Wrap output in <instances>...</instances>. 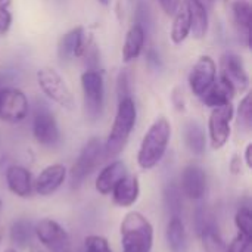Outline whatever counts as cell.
I'll return each mask as SVG.
<instances>
[{
    "mask_svg": "<svg viewBox=\"0 0 252 252\" xmlns=\"http://www.w3.org/2000/svg\"><path fill=\"white\" fill-rule=\"evenodd\" d=\"M137 108L134 100L128 96L118 102L117 114L108 134L106 142L103 143L105 158H117L127 146L130 134L136 126Z\"/></svg>",
    "mask_w": 252,
    "mask_h": 252,
    "instance_id": "cell-1",
    "label": "cell"
},
{
    "mask_svg": "<svg viewBox=\"0 0 252 252\" xmlns=\"http://www.w3.org/2000/svg\"><path fill=\"white\" fill-rule=\"evenodd\" d=\"M171 139V124L167 118H158L145 133L139 151L137 164L142 170L155 168L164 158Z\"/></svg>",
    "mask_w": 252,
    "mask_h": 252,
    "instance_id": "cell-2",
    "label": "cell"
},
{
    "mask_svg": "<svg viewBox=\"0 0 252 252\" xmlns=\"http://www.w3.org/2000/svg\"><path fill=\"white\" fill-rule=\"evenodd\" d=\"M123 252H151L154 247V226L139 211H130L120 224Z\"/></svg>",
    "mask_w": 252,
    "mask_h": 252,
    "instance_id": "cell-3",
    "label": "cell"
},
{
    "mask_svg": "<svg viewBox=\"0 0 252 252\" xmlns=\"http://www.w3.org/2000/svg\"><path fill=\"white\" fill-rule=\"evenodd\" d=\"M37 83L38 87L41 89V92L55 103H58L59 106H62L63 109H74L75 106V100H74V94L69 89V86L66 84V81L62 78V75L50 68V66H43L37 71Z\"/></svg>",
    "mask_w": 252,
    "mask_h": 252,
    "instance_id": "cell-4",
    "label": "cell"
},
{
    "mask_svg": "<svg viewBox=\"0 0 252 252\" xmlns=\"http://www.w3.org/2000/svg\"><path fill=\"white\" fill-rule=\"evenodd\" d=\"M105 159L103 143L99 137H92L81 149L77 161L69 171V182L72 188H78Z\"/></svg>",
    "mask_w": 252,
    "mask_h": 252,
    "instance_id": "cell-5",
    "label": "cell"
},
{
    "mask_svg": "<svg viewBox=\"0 0 252 252\" xmlns=\"http://www.w3.org/2000/svg\"><path fill=\"white\" fill-rule=\"evenodd\" d=\"M81 87L84 96V106L87 117L92 121L100 118L105 102L103 74L97 69H87L81 74Z\"/></svg>",
    "mask_w": 252,
    "mask_h": 252,
    "instance_id": "cell-6",
    "label": "cell"
},
{
    "mask_svg": "<svg viewBox=\"0 0 252 252\" xmlns=\"http://www.w3.org/2000/svg\"><path fill=\"white\" fill-rule=\"evenodd\" d=\"M235 109L232 103H226L217 108H213L208 118V136L211 148L219 151L226 146L230 139L232 127L230 123L233 120Z\"/></svg>",
    "mask_w": 252,
    "mask_h": 252,
    "instance_id": "cell-7",
    "label": "cell"
},
{
    "mask_svg": "<svg viewBox=\"0 0 252 252\" xmlns=\"http://www.w3.org/2000/svg\"><path fill=\"white\" fill-rule=\"evenodd\" d=\"M34 238L49 252H62L69 247V235L53 219H41L34 224Z\"/></svg>",
    "mask_w": 252,
    "mask_h": 252,
    "instance_id": "cell-8",
    "label": "cell"
},
{
    "mask_svg": "<svg viewBox=\"0 0 252 252\" xmlns=\"http://www.w3.org/2000/svg\"><path fill=\"white\" fill-rule=\"evenodd\" d=\"M28 115V99L19 89H1L0 90V120L16 124Z\"/></svg>",
    "mask_w": 252,
    "mask_h": 252,
    "instance_id": "cell-9",
    "label": "cell"
},
{
    "mask_svg": "<svg viewBox=\"0 0 252 252\" xmlns=\"http://www.w3.org/2000/svg\"><path fill=\"white\" fill-rule=\"evenodd\" d=\"M220 78L227 81L235 93H244L250 87V75L245 63L236 53L227 52L220 58Z\"/></svg>",
    "mask_w": 252,
    "mask_h": 252,
    "instance_id": "cell-10",
    "label": "cell"
},
{
    "mask_svg": "<svg viewBox=\"0 0 252 252\" xmlns=\"http://www.w3.org/2000/svg\"><path fill=\"white\" fill-rule=\"evenodd\" d=\"M217 78V66L211 56L202 55L198 58L195 65L189 72V86L195 96L201 97L204 92Z\"/></svg>",
    "mask_w": 252,
    "mask_h": 252,
    "instance_id": "cell-11",
    "label": "cell"
},
{
    "mask_svg": "<svg viewBox=\"0 0 252 252\" xmlns=\"http://www.w3.org/2000/svg\"><path fill=\"white\" fill-rule=\"evenodd\" d=\"M90 46V40L86 35L84 27H75L65 32L58 43V56L61 61H71L83 58Z\"/></svg>",
    "mask_w": 252,
    "mask_h": 252,
    "instance_id": "cell-12",
    "label": "cell"
},
{
    "mask_svg": "<svg viewBox=\"0 0 252 252\" xmlns=\"http://www.w3.org/2000/svg\"><path fill=\"white\" fill-rule=\"evenodd\" d=\"M32 134L41 146H56L61 140V131L53 114L47 109H38L32 120Z\"/></svg>",
    "mask_w": 252,
    "mask_h": 252,
    "instance_id": "cell-13",
    "label": "cell"
},
{
    "mask_svg": "<svg viewBox=\"0 0 252 252\" xmlns=\"http://www.w3.org/2000/svg\"><path fill=\"white\" fill-rule=\"evenodd\" d=\"M66 177H68V170L65 165L62 164L47 165L40 171V174L32 182V189L37 195L43 198L52 196L65 183Z\"/></svg>",
    "mask_w": 252,
    "mask_h": 252,
    "instance_id": "cell-14",
    "label": "cell"
},
{
    "mask_svg": "<svg viewBox=\"0 0 252 252\" xmlns=\"http://www.w3.org/2000/svg\"><path fill=\"white\" fill-rule=\"evenodd\" d=\"M179 189L188 199L201 201L207 193V174L204 168L195 164L185 167L180 176Z\"/></svg>",
    "mask_w": 252,
    "mask_h": 252,
    "instance_id": "cell-15",
    "label": "cell"
},
{
    "mask_svg": "<svg viewBox=\"0 0 252 252\" xmlns=\"http://www.w3.org/2000/svg\"><path fill=\"white\" fill-rule=\"evenodd\" d=\"M7 189L18 198H30L34 192L31 171L22 165H10L4 173Z\"/></svg>",
    "mask_w": 252,
    "mask_h": 252,
    "instance_id": "cell-16",
    "label": "cell"
},
{
    "mask_svg": "<svg viewBox=\"0 0 252 252\" xmlns=\"http://www.w3.org/2000/svg\"><path fill=\"white\" fill-rule=\"evenodd\" d=\"M111 195H112V202L117 207L128 208L134 205L140 196V183L137 176L127 174L114 186Z\"/></svg>",
    "mask_w": 252,
    "mask_h": 252,
    "instance_id": "cell-17",
    "label": "cell"
},
{
    "mask_svg": "<svg viewBox=\"0 0 252 252\" xmlns=\"http://www.w3.org/2000/svg\"><path fill=\"white\" fill-rule=\"evenodd\" d=\"M127 174H128V173H127L126 164H124L123 161H120V159H115V161L109 162L108 165H105V167L100 170V173H99L97 177H96L94 188H96V190H97L100 195H103V196L111 195L114 186H115L121 179H124Z\"/></svg>",
    "mask_w": 252,
    "mask_h": 252,
    "instance_id": "cell-18",
    "label": "cell"
},
{
    "mask_svg": "<svg viewBox=\"0 0 252 252\" xmlns=\"http://www.w3.org/2000/svg\"><path fill=\"white\" fill-rule=\"evenodd\" d=\"M235 90L232 89V86L224 81L223 78H216L214 83L204 92L202 102L205 103V106L208 108H217L226 103H232V99L235 97Z\"/></svg>",
    "mask_w": 252,
    "mask_h": 252,
    "instance_id": "cell-19",
    "label": "cell"
},
{
    "mask_svg": "<svg viewBox=\"0 0 252 252\" xmlns=\"http://www.w3.org/2000/svg\"><path fill=\"white\" fill-rule=\"evenodd\" d=\"M185 3L189 12L190 32L196 40L205 38L208 34V9L201 0H186Z\"/></svg>",
    "mask_w": 252,
    "mask_h": 252,
    "instance_id": "cell-20",
    "label": "cell"
},
{
    "mask_svg": "<svg viewBox=\"0 0 252 252\" xmlns=\"http://www.w3.org/2000/svg\"><path fill=\"white\" fill-rule=\"evenodd\" d=\"M232 15L235 27L239 35L245 40L247 46H251V19L252 7L248 0H235L232 3Z\"/></svg>",
    "mask_w": 252,
    "mask_h": 252,
    "instance_id": "cell-21",
    "label": "cell"
},
{
    "mask_svg": "<svg viewBox=\"0 0 252 252\" xmlns=\"http://www.w3.org/2000/svg\"><path fill=\"white\" fill-rule=\"evenodd\" d=\"M145 30L140 24H134L130 27V30L126 34L124 44H123V61L126 63L137 59L143 50L145 46Z\"/></svg>",
    "mask_w": 252,
    "mask_h": 252,
    "instance_id": "cell-22",
    "label": "cell"
},
{
    "mask_svg": "<svg viewBox=\"0 0 252 252\" xmlns=\"http://www.w3.org/2000/svg\"><path fill=\"white\" fill-rule=\"evenodd\" d=\"M165 238L171 252H188V235L182 217H170L165 229Z\"/></svg>",
    "mask_w": 252,
    "mask_h": 252,
    "instance_id": "cell-23",
    "label": "cell"
},
{
    "mask_svg": "<svg viewBox=\"0 0 252 252\" xmlns=\"http://www.w3.org/2000/svg\"><path fill=\"white\" fill-rule=\"evenodd\" d=\"M183 139L193 155H202L207 148V136L196 121H188L183 127Z\"/></svg>",
    "mask_w": 252,
    "mask_h": 252,
    "instance_id": "cell-24",
    "label": "cell"
},
{
    "mask_svg": "<svg viewBox=\"0 0 252 252\" xmlns=\"http://www.w3.org/2000/svg\"><path fill=\"white\" fill-rule=\"evenodd\" d=\"M9 238L18 248H28L34 238V224L27 219L15 220L10 226Z\"/></svg>",
    "mask_w": 252,
    "mask_h": 252,
    "instance_id": "cell-25",
    "label": "cell"
},
{
    "mask_svg": "<svg viewBox=\"0 0 252 252\" xmlns=\"http://www.w3.org/2000/svg\"><path fill=\"white\" fill-rule=\"evenodd\" d=\"M190 34V21H189V12L186 7V3L180 4L177 12L174 13L173 25H171V41L174 44H182Z\"/></svg>",
    "mask_w": 252,
    "mask_h": 252,
    "instance_id": "cell-26",
    "label": "cell"
},
{
    "mask_svg": "<svg viewBox=\"0 0 252 252\" xmlns=\"http://www.w3.org/2000/svg\"><path fill=\"white\" fill-rule=\"evenodd\" d=\"M201 241H202V248L204 252H226L227 245L223 241L221 235L219 233L217 226L208 227L199 233Z\"/></svg>",
    "mask_w": 252,
    "mask_h": 252,
    "instance_id": "cell-27",
    "label": "cell"
},
{
    "mask_svg": "<svg viewBox=\"0 0 252 252\" xmlns=\"http://www.w3.org/2000/svg\"><path fill=\"white\" fill-rule=\"evenodd\" d=\"M182 196L183 195H182L179 186H174V185L167 186V189L164 192V199H165V205H167L171 217H182V210H183Z\"/></svg>",
    "mask_w": 252,
    "mask_h": 252,
    "instance_id": "cell-28",
    "label": "cell"
},
{
    "mask_svg": "<svg viewBox=\"0 0 252 252\" xmlns=\"http://www.w3.org/2000/svg\"><path fill=\"white\" fill-rule=\"evenodd\" d=\"M235 226L238 232L247 238H252V211L250 207H239L235 214Z\"/></svg>",
    "mask_w": 252,
    "mask_h": 252,
    "instance_id": "cell-29",
    "label": "cell"
},
{
    "mask_svg": "<svg viewBox=\"0 0 252 252\" xmlns=\"http://www.w3.org/2000/svg\"><path fill=\"white\" fill-rule=\"evenodd\" d=\"M238 118H239V124L245 128V130H251L252 127V99L251 94H245L244 99L239 103L238 108Z\"/></svg>",
    "mask_w": 252,
    "mask_h": 252,
    "instance_id": "cell-30",
    "label": "cell"
},
{
    "mask_svg": "<svg viewBox=\"0 0 252 252\" xmlns=\"http://www.w3.org/2000/svg\"><path fill=\"white\" fill-rule=\"evenodd\" d=\"M84 252H112L106 238L100 235H89L84 239Z\"/></svg>",
    "mask_w": 252,
    "mask_h": 252,
    "instance_id": "cell-31",
    "label": "cell"
},
{
    "mask_svg": "<svg viewBox=\"0 0 252 252\" xmlns=\"http://www.w3.org/2000/svg\"><path fill=\"white\" fill-rule=\"evenodd\" d=\"M12 0H0V35H4L12 25Z\"/></svg>",
    "mask_w": 252,
    "mask_h": 252,
    "instance_id": "cell-32",
    "label": "cell"
},
{
    "mask_svg": "<svg viewBox=\"0 0 252 252\" xmlns=\"http://www.w3.org/2000/svg\"><path fill=\"white\" fill-rule=\"evenodd\" d=\"M226 252H252V238H247L241 233L227 245Z\"/></svg>",
    "mask_w": 252,
    "mask_h": 252,
    "instance_id": "cell-33",
    "label": "cell"
},
{
    "mask_svg": "<svg viewBox=\"0 0 252 252\" xmlns=\"http://www.w3.org/2000/svg\"><path fill=\"white\" fill-rule=\"evenodd\" d=\"M117 87H118V97H120V100L130 96L128 94L130 92H128V77H127V72H121L118 75V84H117Z\"/></svg>",
    "mask_w": 252,
    "mask_h": 252,
    "instance_id": "cell-34",
    "label": "cell"
},
{
    "mask_svg": "<svg viewBox=\"0 0 252 252\" xmlns=\"http://www.w3.org/2000/svg\"><path fill=\"white\" fill-rule=\"evenodd\" d=\"M158 1L161 4V9L168 16H174V13L180 7V0H158Z\"/></svg>",
    "mask_w": 252,
    "mask_h": 252,
    "instance_id": "cell-35",
    "label": "cell"
},
{
    "mask_svg": "<svg viewBox=\"0 0 252 252\" xmlns=\"http://www.w3.org/2000/svg\"><path fill=\"white\" fill-rule=\"evenodd\" d=\"M245 164L248 168H252V143H248L245 148Z\"/></svg>",
    "mask_w": 252,
    "mask_h": 252,
    "instance_id": "cell-36",
    "label": "cell"
},
{
    "mask_svg": "<svg viewBox=\"0 0 252 252\" xmlns=\"http://www.w3.org/2000/svg\"><path fill=\"white\" fill-rule=\"evenodd\" d=\"M230 170H232L235 174L241 173V159H239L238 155L233 157V159H232V162H230Z\"/></svg>",
    "mask_w": 252,
    "mask_h": 252,
    "instance_id": "cell-37",
    "label": "cell"
},
{
    "mask_svg": "<svg viewBox=\"0 0 252 252\" xmlns=\"http://www.w3.org/2000/svg\"><path fill=\"white\" fill-rule=\"evenodd\" d=\"M201 1H202V3H204V4H205V7H207V9H208V6H211V4H213V1H214V0H201Z\"/></svg>",
    "mask_w": 252,
    "mask_h": 252,
    "instance_id": "cell-38",
    "label": "cell"
},
{
    "mask_svg": "<svg viewBox=\"0 0 252 252\" xmlns=\"http://www.w3.org/2000/svg\"><path fill=\"white\" fill-rule=\"evenodd\" d=\"M100 4H103V6H108L109 3H111V0H97Z\"/></svg>",
    "mask_w": 252,
    "mask_h": 252,
    "instance_id": "cell-39",
    "label": "cell"
},
{
    "mask_svg": "<svg viewBox=\"0 0 252 252\" xmlns=\"http://www.w3.org/2000/svg\"><path fill=\"white\" fill-rule=\"evenodd\" d=\"M3 252H18V251H16L15 248H6Z\"/></svg>",
    "mask_w": 252,
    "mask_h": 252,
    "instance_id": "cell-40",
    "label": "cell"
},
{
    "mask_svg": "<svg viewBox=\"0 0 252 252\" xmlns=\"http://www.w3.org/2000/svg\"><path fill=\"white\" fill-rule=\"evenodd\" d=\"M1 238H3V229L0 227V242H1Z\"/></svg>",
    "mask_w": 252,
    "mask_h": 252,
    "instance_id": "cell-41",
    "label": "cell"
},
{
    "mask_svg": "<svg viewBox=\"0 0 252 252\" xmlns=\"http://www.w3.org/2000/svg\"><path fill=\"white\" fill-rule=\"evenodd\" d=\"M1 208H3V202H1V198H0V214H1Z\"/></svg>",
    "mask_w": 252,
    "mask_h": 252,
    "instance_id": "cell-42",
    "label": "cell"
},
{
    "mask_svg": "<svg viewBox=\"0 0 252 252\" xmlns=\"http://www.w3.org/2000/svg\"><path fill=\"white\" fill-rule=\"evenodd\" d=\"M62 252H71L69 250H65V251H62Z\"/></svg>",
    "mask_w": 252,
    "mask_h": 252,
    "instance_id": "cell-43",
    "label": "cell"
}]
</instances>
